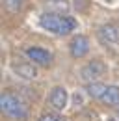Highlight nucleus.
Returning a JSON list of instances; mask_svg holds the SVG:
<instances>
[{
  "label": "nucleus",
  "instance_id": "obj_1",
  "mask_svg": "<svg viewBox=\"0 0 119 121\" xmlns=\"http://www.w3.org/2000/svg\"><path fill=\"white\" fill-rule=\"evenodd\" d=\"M39 26L56 35H67L76 28V21L73 17L60 15V13H45L39 19Z\"/></svg>",
  "mask_w": 119,
  "mask_h": 121
},
{
  "label": "nucleus",
  "instance_id": "obj_2",
  "mask_svg": "<svg viewBox=\"0 0 119 121\" xmlns=\"http://www.w3.org/2000/svg\"><path fill=\"white\" fill-rule=\"evenodd\" d=\"M0 108H2V112H4L6 116H9V117H13V119L26 117V108L22 104V101L17 99L11 93H4V95L0 97Z\"/></svg>",
  "mask_w": 119,
  "mask_h": 121
},
{
  "label": "nucleus",
  "instance_id": "obj_3",
  "mask_svg": "<svg viewBox=\"0 0 119 121\" xmlns=\"http://www.w3.org/2000/svg\"><path fill=\"white\" fill-rule=\"evenodd\" d=\"M106 73V65L101 60H91L89 63H86L82 69H80V78L84 82H97L101 76H104Z\"/></svg>",
  "mask_w": 119,
  "mask_h": 121
},
{
  "label": "nucleus",
  "instance_id": "obj_4",
  "mask_svg": "<svg viewBox=\"0 0 119 121\" xmlns=\"http://www.w3.org/2000/svg\"><path fill=\"white\" fill-rule=\"evenodd\" d=\"M97 35H99V39H101L102 45L114 47V45H117V41H119V32L114 24H102L97 30Z\"/></svg>",
  "mask_w": 119,
  "mask_h": 121
},
{
  "label": "nucleus",
  "instance_id": "obj_5",
  "mask_svg": "<svg viewBox=\"0 0 119 121\" xmlns=\"http://www.w3.org/2000/svg\"><path fill=\"white\" fill-rule=\"evenodd\" d=\"M69 47H71V56L73 58H84L89 52V41L86 35H74Z\"/></svg>",
  "mask_w": 119,
  "mask_h": 121
},
{
  "label": "nucleus",
  "instance_id": "obj_6",
  "mask_svg": "<svg viewBox=\"0 0 119 121\" xmlns=\"http://www.w3.org/2000/svg\"><path fill=\"white\" fill-rule=\"evenodd\" d=\"M26 56H28L34 63H39V65H48L50 60H52L50 52H48V50H45V48H39V47L26 48Z\"/></svg>",
  "mask_w": 119,
  "mask_h": 121
},
{
  "label": "nucleus",
  "instance_id": "obj_7",
  "mask_svg": "<svg viewBox=\"0 0 119 121\" xmlns=\"http://www.w3.org/2000/svg\"><path fill=\"white\" fill-rule=\"evenodd\" d=\"M48 101H50V104L54 106L56 110H63L67 106V90L63 86H56L54 90L50 91Z\"/></svg>",
  "mask_w": 119,
  "mask_h": 121
},
{
  "label": "nucleus",
  "instance_id": "obj_8",
  "mask_svg": "<svg viewBox=\"0 0 119 121\" xmlns=\"http://www.w3.org/2000/svg\"><path fill=\"white\" fill-rule=\"evenodd\" d=\"M102 101L106 106H117L119 104V88L117 86H108L106 93L102 95Z\"/></svg>",
  "mask_w": 119,
  "mask_h": 121
},
{
  "label": "nucleus",
  "instance_id": "obj_9",
  "mask_svg": "<svg viewBox=\"0 0 119 121\" xmlns=\"http://www.w3.org/2000/svg\"><path fill=\"white\" fill-rule=\"evenodd\" d=\"M13 71L19 76H22V78H34V76L37 75V71H35V67L32 63H15Z\"/></svg>",
  "mask_w": 119,
  "mask_h": 121
},
{
  "label": "nucleus",
  "instance_id": "obj_10",
  "mask_svg": "<svg viewBox=\"0 0 119 121\" xmlns=\"http://www.w3.org/2000/svg\"><path fill=\"white\" fill-rule=\"evenodd\" d=\"M86 90H88V93L91 95V97H93V99H102V95L106 93V90H108V86L97 80V82H89Z\"/></svg>",
  "mask_w": 119,
  "mask_h": 121
},
{
  "label": "nucleus",
  "instance_id": "obj_11",
  "mask_svg": "<svg viewBox=\"0 0 119 121\" xmlns=\"http://www.w3.org/2000/svg\"><path fill=\"white\" fill-rule=\"evenodd\" d=\"M47 8L48 9H60V11H67L69 9V4H67V0H48L47 2Z\"/></svg>",
  "mask_w": 119,
  "mask_h": 121
},
{
  "label": "nucleus",
  "instance_id": "obj_12",
  "mask_svg": "<svg viewBox=\"0 0 119 121\" xmlns=\"http://www.w3.org/2000/svg\"><path fill=\"white\" fill-rule=\"evenodd\" d=\"M39 121H63V117L58 116V114H43L39 117Z\"/></svg>",
  "mask_w": 119,
  "mask_h": 121
},
{
  "label": "nucleus",
  "instance_id": "obj_13",
  "mask_svg": "<svg viewBox=\"0 0 119 121\" xmlns=\"http://www.w3.org/2000/svg\"><path fill=\"white\" fill-rule=\"evenodd\" d=\"M6 8L9 11H17L21 8V0H6Z\"/></svg>",
  "mask_w": 119,
  "mask_h": 121
}]
</instances>
